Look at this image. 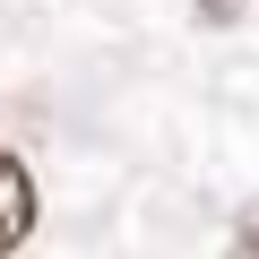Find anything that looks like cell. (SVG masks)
<instances>
[{
	"instance_id": "cell-1",
	"label": "cell",
	"mask_w": 259,
	"mask_h": 259,
	"mask_svg": "<svg viewBox=\"0 0 259 259\" xmlns=\"http://www.w3.org/2000/svg\"><path fill=\"white\" fill-rule=\"evenodd\" d=\"M26 233H35V173L0 147V250H18Z\"/></svg>"
},
{
	"instance_id": "cell-2",
	"label": "cell",
	"mask_w": 259,
	"mask_h": 259,
	"mask_svg": "<svg viewBox=\"0 0 259 259\" xmlns=\"http://www.w3.org/2000/svg\"><path fill=\"white\" fill-rule=\"evenodd\" d=\"M233 259H259V216L242 225V242H233Z\"/></svg>"
}]
</instances>
